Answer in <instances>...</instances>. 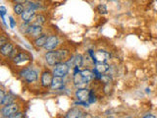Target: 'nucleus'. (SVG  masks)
I'll return each mask as SVG.
<instances>
[{"instance_id": "1", "label": "nucleus", "mask_w": 157, "mask_h": 118, "mask_svg": "<svg viewBox=\"0 0 157 118\" xmlns=\"http://www.w3.org/2000/svg\"><path fill=\"white\" fill-rule=\"evenodd\" d=\"M70 53L66 49H60V50L56 51H47L45 53V61L48 65L50 66H55L58 63L64 62V60L69 57Z\"/></svg>"}, {"instance_id": "2", "label": "nucleus", "mask_w": 157, "mask_h": 118, "mask_svg": "<svg viewBox=\"0 0 157 118\" xmlns=\"http://www.w3.org/2000/svg\"><path fill=\"white\" fill-rule=\"evenodd\" d=\"M20 76L28 83H33L38 79L37 72L36 70H33V69L31 67L24 68L23 70L20 72Z\"/></svg>"}, {"instance_id": "3", "label": "nucleus", "mask_w": 157, "mask_h": 118, "mask_svg": "<svg viewBox=\"0 0 157 118\" xmlns=\"http://www.w3.org/2000/svg\"><path fill=\"white\" fill-rule=\"evenodd\" d=\"M69 70H70V66L67 62L58 63L53 68V75L57 77H65L69 73Z\"/></svg>"}, {"instance_id": "4", "label": "nucleus", "mask_w": 157, "mask_h": 118, "mask_svg": "<svg viewBox=\"0 0 157 118\" xmlns=\"http://www.w3.org/2000/svg\"><path fill=\"white\" fill-rule=\"evenodd\" d=\"M73 82H74V85L75 87H77L78 88H86L87 84H90L86 79L82 75L81 71L75 73L73 76Z\"/></svg>"}, {"instance_id": "5", "label": "nucleus", "mask_w": 157, "mask_h": 118, "mask_svg": "<svg viewBox=\"0 0 157 118\" xmlns=\"http://www.w3.org/2000/svg\"><path fill=\"white\" fill-rule=\"evenodd\" d=\"M19 111V105L16 103H11V104L4 105L1 109L2 116L10 118L12 115H14L15 113H17Z\"/></svg>"}, {"instance_id": "6", "label": "nucleus", "mask_w": 157, "mask_h": 118, "mask_svg": "<svg viewBox=\"0 0 157 118\" xmlns=\"http://www.w3.org/2000/svg\"><path fill=\"white\" fill-rule=\"evenodd\" d=\"M90 91L87 90L86 88H77V91L75 92V96L78 101H87L88 98H90Z\"/></svg>"}, {"instance_id": "7", "label": "nucleus", "mask_w": 157, "mask_h": 118, "mask_svg": "<svg viewBox=\"0 0 157 118\" xmlns=\"http://www.w3.org/2000/svg\"><path fill=\"white\" fill-rule=\"evenodd\" d=\"M53 73L49 72V71H44L41 74V78H40V82H41V85L44 88H48V87H51V84H52V80H53Z\"/></svg>"}, {"instance_id": "8", "label": "nucleus", "mask_w": 157, "mask_h": 118, "mask_svg": "<svg viewBox=\"0 0 157 118\" xmlns=\"http://www.w3.org/2000/svg\"><path fill=\"white\" fill-rule=\"evenodd\" d=\"M58 43H59L58 37L56 36H50L47 38L45 45H44V49L47 51H52L58 46Z\"/></svg>"}, {"instance_id": "9", "label": "nucleus", "mask_w": 157, "mask_h": 118, "mask_svg": "<svg viewBox=\"0 0 157 118\" xmlns=\"http://www.w3.org/2000/svg\"><path fill=\"white\" fill-rule=\"evenodd\" d=\"M36 10L26 8V10L24 11V13L21 15V19H22L23 22L31 24L32 21L34 19V17H36Z\"/></svg>"}, {"instance_id": "10", "label": "nucleus", "mask_w": 157, "mask_h": 118, "mask_svg": "<svg viewBox=\"0 0 157 118\" xmlns=\"http://www.w3.org/2000/svg\"><path fill=\"white\" fill-rule=\"evenodd\" d=\"M110 58V54L105 50H98L94 53V64L96 62H106Z\"/></svg>"}, {"instance_id": "11", "label": "nucleus", "mask_w": 157, "mask_h": 118, "mask_svg": "<svg viewBox=\"0 0 157 118\" xmlns=\"http://www.w3.org/2000/svg\"><path fill=\"white\" fill-rule=\"evenodd\" d=\"M42 27L41 26H34V25H31L28 31V36L33 37H38L39 36L42 34Z\"/></svg>"}, {"instance_id": "12", "label": "nucleus", "mask_w": 157, "mask_h": 118, "mask_svg": "<svg viewBox=\"0 0 157 118\" xmlns=\"http://www.w3.org/2000/svg\"><path fill=\"white\" fill-rule=\"evenodd\" d=\"M65 86V82L63 80V77H57L54 76L52 84H51V88L52 90H62Z\"/></svg>"}, {"instance_id": "13", "label": "nucleus", "mask_w": 157, "mask_h": 118, "mask_svg": "<svg viewBox=\"0 0 157 118\" xmlns=\"http://www.w3.org/2000/svg\"><path fill=\"white\" fill-rule=\"evenodd\" d=\"M94 65H95L94 69L100 74H104L107 71H109V69H110L109 64H107L106 62H96Z\"/></svg>"}, {"instance_id": "14", "label": "nucleus", "mask_w": 157, "mask_h": 118, "mask_svg": "<svg viewBox=\"0 0 157 118\" xmlns=\"http://www.w3.org/2000/svg\"><path fill=\"white\" fill-rule=\"evenodd\" d=\"M82 115V112L78 109L77 107H73L71 108L70 110H69L67 113H66V118H81Z\"/></svg>"}, {"instance_id": "15", "label": "nucleus", "mask_w": 157, "mask_h": 118, "mask_svg": "<svg viewBox=\"0 0 157 118\" xmlns=\"http://www.w3.org/2000/svg\"><path fill=\"white\" fill-rule=\"evenodd\" d=\"M13 50H14V46H13V44L10 42H7L5 45L0 47V52H1L3 56H9Z\"/></svg>"}, {"instance_id": "16", "label": "nucleus", "mask_w": 157, "mask_h": 118, "mask_svg": "<svg viewBox=\"0 0 157 118\" xmlns=\"http://www.w3.org/2000/svg\"><path fill=\"white\" fill-rule=\"evenodd\" d=\"M28 60H29V56L26 52H19L18 55L13 59L14 63H16V64H21V63H23L25 61H28Z\"/></svg>"}, {"instance_id": "17", "label": "nucleus", "mask_w": 157, "mask_h": 118, "mask_svg": "<svg viewBox=\"0 0 157 118\" xmlns=\"http://www.w3.org/2000/svg\"><path fill=\"white\" fill-rule=\"evenodd\" d=\"M48 37L46 36V34H41V36H39L38 37H36V39H34V45H36V47L40 48V47H44V45H45L46 43V41H47Z\"/></svg>"}, {"instance_id": "18", "label": "nucleus", "mask_w": 157, "mask_h": 118, "mask_svg": "<svg viewBox=\"0 0 157 118\" xmlns=\"http://www.w3.org/2000/svg\"><path fill=\"white\" fill-rule=\"evenodd\" d=\"M45 22H46V17L42 14H39L34 17L31 25H34V26H42L43 24H45Z\"/></svg>"}, {"instance_id": "19", "label": "nucleus", "mask_w": 157, "mask_h": 118, "mask_svg": "<svg viewBox=\"0 0 157 118\" xmlns=\"http://www.w3.org/2000/svg\"><path fill=\"white\" fill-rule=\"evenodd\" d=\"M14 100H15V96L12 95V93H7L5 95L4 98L2 100H0V103L1 105H8V104H11V103H14Z\"/></svg>"}, {"instance_id": "20", "label": "nucleus", "mask_w": 157, "mask_h": 118, "mask_svg": "<svg viewBox=\"0 0 157 118\" xmlns=\"http://www.w3.org/2000/svg\"><path fill=\"white\" fill-rule=\"evenodd\" d=\"M81 73L88 82H90L94 79V73H93V71L90 70V69H85V70L81 71Z\"/></svg>"}, {"instance_id": "21", "label": "nucleus", "mask_w": 157, "mask_h": 118, "mask_svg": "<svg viewBox=\"0 0 157 118\" xmlns=\"http://www.w3.org/2000/svg\"><path fill=\"white\" fill-rule=\"evenodd\" d=\"M13 9H14L15 14L18 15V16H21V15L24 13L25 10H26V7H25L23 4H15Z\"/></svg>"}, {"instance_id": "22", "label": "nucleus", "mask_w": 157, "mask_h": 118, "mask_svg": "<svg viewBox=\"0 0 157 118\" xmlns=\"http://www.w3.org/2000/svg\"><path fill=\"white\" fill-rule=\"evenodd\" d=\"M75 62H76V67L80 68L83 64V56L82 54H76L75 55Z\"/></svg>"}, {"instance_id": "23", "label": "nucleus", "mask_w": 157, "mask_h": 118, "mask_svg": "<svg viewBox=\"0 0 157 118\" xmlns=\"http://www.w3.org/2000/svg\"><path fill=\"white\" fill-rule=\"evenodd\" d=\"M29 26H31V24H29V23H25V22H23L21 25H20V32H21L22 33L27 34Z\"/></svg>"}, {"instance_id": "24", "label": "nucleus", "mask_w": 157, "mask_h": 118, "mask_svg": "<svg viewBox=\"0 0 157 118\" xmlns=\"http://www.w3.org/2000/svg\"><path fill=\"white\" fill-rule=\"evenodd\" d=\"M97 11L99 14L101 15H106L108 13V10H107V7L105 6L104 4H99L97 6Z\"/></svg>"}, {"instance_id": "25", "label": "nucleus", "mask_w": 157, "mask_h": 118, "mask_svg": "<svg viewBox=\"0 0 157 118\" xmlns=\"http://www.w3.org/2000/svg\"><path fill=\"white\" fill-rule=\"evenodd\" d=\"M100 80L102 81V83H104V84H109L110 81H111V78H110V76H108V75H102Z\"/></svg>"}, {"instance_id": "26", "label": "nucleus", "mask_w": 157, "mask_h": 118, "mask_svg": "<svg viewBox=\"0 0 157 118\" xmlns=\"http://www.w3.org/2000/svg\"><path fill=\"white\" fill-rule=\"evenodd\" d=\"M88 102H90V103H93V102H95L96 101V96L95 95H93V92L90 91V98H88Z\"/></svg>"}, {"instance_id": "27", "label": "nucleus", "mask_w": 157, "mask_h": 118, "mask_svg": "<svg viewBox=\"0 0 157 118\" xmlns=\"http://www.w3.org/2000/svg\"><path fill=\"white\" fill-rule=\"evenodd\" d=\"M8 42V39L5 37V36H1V37H0V47L5 45Z\"/></svg>"}, {"instance_id": "28", "label": "nucleus", "mask_w": 157, "mask_h": 118, "mask_svg": "<svg viewBox=\"0 0 157 118\" xmlns=\"http://www.w3.org/2000/svg\"><path fill=\"white\" fill-rule=\"evenodd\" d=\"M9 23H10V27L12 29H14L16 27V22H15V20L12 16H9Z\"/></svg>"}, {"instance_id": "29", "label": "nucleus", "mask_w": 157, "mask_h": 118, "mask_svg": "<svg viewBox=\"0 0 157 118\" xmlns=\"http://www.w3.org/2000/svg\"><path fill=\"white\" fill-rule=\"evenodd\" d=\"M18 53H19V52H18V50H17V49H16V48H14V50H13V51L11 52V54H10V55H9V57L11 58L12 60H13V59H14L15 57H16V56L18 55Z\"/></svg>"}, {"instance_id": "30", "label": "nucleus", "mask_w": 157, "mask_h": 118, "mask_svg": "<svg viewBox=\"0 0 157 118\" xmlns=\"http://www.w3.org/2000/svg\"><path fill=\"white\" fill-rule=\"evenodd\" d=\"M10 118H24V114L22 112H17V113H15L14 115H12Z\"/></svg>"}, {"instance_id": "31", "label": "nucleus", "mask_w": 157, "mask_h": 118, "mask_svg": "<svg viewBox=\"0 0 157 118\" xmlns=\"http://www.w3.org/2000/svg\"><path fill=\"white\" fill-rule=\"evenodd\" d=\"M6 12H7L6 8H5L4 6H0V16H1V17H3L4 15L6 14Z\"/></svg>"}, {"instance_id": "32", "label": "nucleus", "mask_w": 157, "mask_h": 118, "mask_svg": "<svg viewBox=\"0 0 157 118\" xmlns=\"http://www.w3.org/2000/svg\"><path fill=\"white\" fill-rule=\"evenodd\" d=\"M12 1L15 3V4H26L29 0H12Z\"/></svg>"}, {"instance_id": "33", "label": "nucleus", "mask_w": 157, "mask_h": 118, "mask_svg": "<svg viewBox=\"0 0 157 118\" xmlns=\"http://www.w3.org/2000/svg\"><path fill=\"white\" fill-rule=\"evenodd\" d=\"M142 118H156V116L153 115V114H150V113H149V114H145Z\"/></svg>"}, {"instance_id": "34", "label": "nucleus", "mask_w": 157, "mask_h": 118, "mask_svg": "<svg viewBox=\"0 0 157 118\" xmlns=\"http://www.w3.org/2000/svg\"><path fill=\"white\" fill-rule=\"evenodd\" d=\"M4 96H5L4 91H3V90H1V91H0V100H2L3 98H4Z\"/></svg>"}, {"instance_id": "35", "label": "nucleus", "mask_w": 157, "mask_h": 118, "mask_svg": "<svg viewBox=\"0 0 157 118\" xmlns=\"http://www.w3.org/2000/svg\"><path fill=\"white\" fill-rule=\"evenodd\" d=\"M2 118H8V117H4V116H3V117H2Z\"/></svg>"}, {"instance_id": "36", "label": "nucleus", "mask_w": 157, "mask_h": 118, "mask_svg": "<svg viewBox=\"0 0 157 118\" xmlns=\"http://www.w3.org/2000/svg\"><path fill=\"white\" fill-rule=\"evenodd\" d=\"M127 118H132V117H130V116H129V117H127Z\"/></svg>"}, {"instance_id": "37", "label": "nucleus", "mask_w": 157, "mask_h": 118, "mask_svg": "<svg viewBox=\"0 0 157 118\" xmlns=\"http://www.w3.org/2000/svg\"><path fill=\"white\" fill-rule=\"evenodd\" d=\"M108 118H113V117H111V116H110V117H108Z\"/></svg>"}, {"instance_id": "38", "label": "nucleus", "mask_w": 157, "mask_h": 118, "mask_svg": "<svg viewBox=\"0 0 157 118\" xmlns=\"http://www.w3.org/2000/svg\"><path fill=\"white\" fill-rule=\"evenodd\" d=\"M156 1H157V0H156Z\"/></svg>"}]
</instances>
